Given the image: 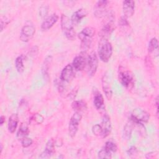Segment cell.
<instances>
[{"label": "cell", "mask_w": 159, "mask_h": 159, "mask_svg": "<svg viewBox=\"0 0 159 159\" xmlns=\"http://www.w3.org/2000/svg\"><path fill=\"white\" fill-rule=\"evenodd\" d=\"M58 16L56 14H53L47 17L41 24V29L42 30H48L52 28L53 25L58 21Z\"/></svg>", "instance_id": "obj_17"}, {"label": "cell", "mask_w": 159, "mask_h": 159, "mask_svg": "<svg viewBox=\"0 0 159 159\" xmlns=\"http://www.w3.org/2000/svg\"><path fill=\"white\" fill-rule=\"evenodd\" d=\"M85 53L81 52L76 56L72 62V66L76 71H82L87 65V58L85 57Z\"/></svg>", "instance_id": "obj_11"}, {"label": "cell", "mask_w": 159, "mask_h": 159, "mask_svg": "<svg viewBox=\"0 0 159 159\" xmlns=\"http://www.w3.org/2000/svg\"><path fill=\"white\" fill-rule=\"evenodd\" d=\"M101 81H102V88L105 94V96L108 100H111L112 98V89L111 87L109 78L106 73H105L102 75Z\"/></svg>", "instance_id": "obj_14"}, {"label": "cell", "mask_w": 159, "mask_h": 159, "mask_svg": "<svg viewBox=\"0 0 159 159\" xmlns=\"http://www.w3.org/2000/svg\"><path fill=\"white\" fill-rule=\"evenodd\" d=\"M98 58L95 52H92L87 58V73L89 77L93 76L98 67Z\"/></svg>", "instance_id": "obj_6"}, {"label": "cell", "mask_w": 159, "mask_h": 159, "mask_svg": "<svg viewBox=\"0 0 159 159\" xmlns=\"http://www.w3.org/2000/svg\"><path fill=\"white\" fill-rule=\"evenodd\" d=\"M100 125L101 127L102 130L101 137L102 138H106L109 135L112 129L111 122L109 117L107 114L104 115Z\"/></svg>", "instance_id": "obj_13"}, {"label": "cell", "mask_w": 159, "mask_h": 159, "mask_svg": "<svg viewBox=\"0 0 159 159\" xmlns=\"http://www.w3.org/2000/svg\"><path fill=\"white\" fill-rule=\"evenodd\" d=\"M44 120L43 117L39 114H34L30 118V122L35 123L36 124H40Z\"/></svg>", "instance_id": "obj_28"}, {"label": "cell", "mask_w": 159, "mask_h": 159, "mask_svg": "<svg viewBox=\"0 0 159 159\" xmlns=\"http://www.w3.org/2000/svg\"><path fill=\"white\" fill-rule=\"evenodd\" d=\"M106 19L104 20V24L99 32V36L100 39L108 40L111 34L115 29V16L112 11L107 13L106 15Z\"/></svg>", "instance_id": "obj_1"}, {"label": "cell", "mask_w": 159, "mask_h": 159, "mask_svg": "<svg viewBox=\"0 0 159 159\" xmlns=\"http://www.w3.org/2000/svg\"><path fill=\"white\" fill-rule=\"evenodd\" d=\"M94 33L95 30L94 28L91 27H86L78 34V38L81 40L80 48L81 52L86 53V52L90 48Z\"/></svg>", "instance_id": "obj_2"}, {"label": "cell", "mask_w": 159, "mask_h": 159, "mask_svg": "<svg viewBox=\"0 0 159 159\" xmlns=\"http://www.w3.org/2000/svg\"><path fill=\"white\" fill-rule=\"evenodd\" d=\"M61 28L64 35L69 40H73L75 39L76 33L74 29V25L66 15L61 14L60 17Z\"/></svg>", "instance_id": "obj_3"}, {"label": "cell", "mask_w": 159, "mask_h": 159, "mask_svg": "<svg viewBox=\"0 0 159 159\" xmlns=\"http://www.w3.org/2000/svg\"><path fill=\"white\" fill-rule=\"evenodd\" d=\"M35 32V28L32 24H27L25 25L22 27L20 33L19 39L21 41L24 42H27L30 40Z\"/></svg>", "instance_id": "obj_9"}, {"label": "cell", "mask_w": 159, "mask_h": 159, "mask_svg": "<svg viewBox=\"0 0 159 159\" xmlns=\"http://www.w3.org/2000/svg\"><path fill=\"white\" fill-rule=\"evenodd\" d=\"M88 14V12L85 9L81 8L76 11L71 16V20L74 25L78 24L81 20L84 18Z\"/></svg>", "instance_id": "obj_18"}, {"label": "cell", "mask_w": 159, "mask_h": 159, "mask_svg": "<svg viewBox=\"0 0 159 159\" xmlns=\"http://www.w3.org/2000/svg\"><path fill=\"white\" fill-rule=\"evenodd\" d=\"M150 116L145 110L140 108L134 109L130 116V120L135 123H145L149 120Z\"/></svg>", "instance_id": "obj_5"}, {"label": "cell", "mask_w": 159, "mask_h": 159, "mask_svg": "<svg viewBox=\"0 0 159 159\" xmlns=\"http://www.w3.org/2000/svg\"><path fill=\"white\" fill-rule=\"evenodd\" d=\"M2 145L1 144V153L2 152Z\"/></svg>", "instance_id": "obj_37"}, {"label": "cell", "mask_w": 159, "mask_h": 159, "mask_svg": "<svg viewBox=\"0 0 159 159\" xmlns=\"http://www.w3.org/2000/svg\"><path fill=\"white\" fill-rule=\"evenodd\" d=\"M108 4L107 1H98L94 7V15L98 17L101 18L107 14L106 8Z\"/></svg>", "instance_id": "obj_12"}, {"label": "cell", "mask_w": 159, "mask_h": 159, "mask_svg": "<svg viewBox=\"0 0 159 159\" xmlns=\"http://www.w3.org/2000/svg\"><path fill=\"white\" fill-rule=\"evenodd\" d=\"M33 140L31 138L29 137H25L21 140V144L24 148H27L30 147L32 144Z\"/></svg>", "instance_id": "obj_31"}, {"label": "cell", "mask_w": 159, "mask_h": 159, "mask_svg": "<svg viewBox=\"0 0 159 159\" xmlns=\"http://www.w3.org/2000/svg\"><path fill=\"white\" fill-rule=\"evenodd\" d=\"M92 132L96 136H101L102 130L100 124H95L92 127Z\"/></svg>", "instance_id": "obj_30"}, {"label": "cell", "mask_w": 159, "mask_h": 159, "mask_svg": "<svg viewBox=\"0 0 159 159\" xmlns=\"http://www.w3.org/2000/svg\"><path fill=\"white\" fill-rule=\"evenodd\" d=\"M55 141L53 139H50L46 143L45 150L39 156L40 158H46L50 157L55 153Z\"/></svg>", "instance_id": "obj_16"}, {"label": "cell", "mask_w": 159, "mask_h": 159, "mask_svg": "<svg viewBox=\"0 0 159 159\" xmlns=\"http://www.w3.org/2000/svg\"><path fill=\"white\" fill-rule=\"evenodd\" d=\"M71 107L75 112L81 113V112H83L87 109V104L86 102L83 100L75 101L72 102Z\"/></svg>", "instance_id": "obj_22"}, {"label": "cell", "mask_w": 159, "mask_h": 159, "mask_svg": "<svg viewBox=\"0 0 159 159\" xmlns=\"http://www.w3.org/2000/svg\"><path fill=\"white\" fill-rule=\"evenodd\" d=\"M111 157H112V154L111 153L108 152L107 151H106L104 148L101 149L98 152V158H99L109 159V158H111Z\"/></svg>", "instance_id": "obj_29"}, {"label": "cell", "mask_w": 159, "mask_h": 159, "mask_svg": "<svg viewBox=\"0 0 159 159\" xmlns=\"http://www.w3.org/2000/svg\"><path fill=\"white\" fill-rule=\"evenodd\" d=\"M9 19H7L6 17H1V32L3 30L6 25L9 24Z\"/></svg>", "instance_id": "obj_33"}, {"label": "cell", "mask_w": 159, "mask_h": 159, "mask_svg": "<svg viewBox=\"0 0 159 159\" xmlns=\"http://www.w3.org/2000/svg\"><path fill=\"white\" fill-rule=\"evenodd\" d=\"M104 148L106 151H107L108 152H109L112 154L113 153H115L117 151V147L114 142H113L112 141H107L106 142Z\"/></svg>", "instance_id": "obj_27"}, {"label": "cell", "mask_w": 159, "mask_h": 159, "mask_svg": "<svg viewBox=\"0 0 159 159\" xmlns=\"http://www.w3.org/2000/svg\"><path fill=\"white\" fill-rule=\"evenodd\" d=\"M5 122V117L4 116H1L0 117V124L2 125Z\"/></svg>", "instance_id": "obj_36"}, {"label": "cell", "mask_w": 159, "mask_h": 159, "mask_svg": "<svg viewBox=\"0 0 159 159\" xmlns=\"http://www.w3.org/2000/svg\"><path fill=\"white\" fill-rule=\"evenodd\" d=\"M112 54V46L108 40L100 39L98 46V55L103 62H107Z\"/></svg>", "instance_id": "obj_4"}, {"label": "cell", "mask_w": 159, "mask_h": 159, "mask_svg": "<svg viewBox=\"0 0 159 159\" xmlns=\"http://www.w3.org/2000/svg\"><path fill=\"white\" fill-rule=\"evenodd\" d=\"M52 56H47L43 63L42 67V75L44 76L45 78H48V70H49V67H50V64L52 61Z\"/></svg>", "instance_id": "obj_23"}, {"label": "cell", "mask_w": 159, "mask_h": 159, "mask_svg": "<svg viewBox=\"0 0 159 159\" xmlns=\"http://www.w3.org/2000/svg\"><path fill=\"white\" fill-rule=\"evenodd\" d=\"M158 42L157 38L153 37L151 39L148 43V52L152 53H154V54L156 53V55H158Z\"/></svg>", "instance_id": "obj_24"}, {"label": "cell", "mask_w": 159, "mask_h": 159, "mask_svg": "<svg viewBox=\"0 0 159 159\" xmlns=\"http://www.w3.org/2000/svg\"><path fill=\"white\" fill-rule=\"evenodd\" d=\"M119 81L126 88H131L134 84V78L129 70H120L119 73Z\"/></svg>", "instance_id": "obj_8"}, {"label": "cell", "mask_w": 159, "mask_h": 159, "mask_svg": "<svg viewBox=\"0 0 159 159\" xmlns=\"http://www.w3.org/2000/svg\"><path fill=\"white\" fill-rule=\"evenodd\" d=\"M75 76L74 68L71 64H68L62 70L60 73V80L63 82L69 83Z\"/></svg>", "instance_id": "obj_10"}, {"label": "cell", "mask_w": 159, "mask_h": 159, "mask_svg": "<svg viewBox=\"0 0 159 159\" xmlns=\"http://www.w3.org/2000/svg\"><path fill=\"white\" fill-rule=\"evenodd\" d=\"M81 118V114L78 112H75V113L71 116L68 125V134L71 138L76 135Z\"/></svg>", "instance_id": "obj_7"}, {"label": "cell", "mask_w": 159, "mask_h": 159, "mask_svg": "<svg viewBox=\"0 0 159 159\" xmlns=\"http://www.w3.org/2000/svg\"><path fill=\"white\" fill-rule=\"evenodd\" d=\"M29 132L28 124L25 122L21 123L17 132V138L19 140H22L24 138L27 137Z\"/></svg>", "instance_id": "obj_20"}, {"label": "cell", "mask_w": 159, "mask_h": 159, "mask_svg": "<svg viewBox=\"0 0 159 159\" xmlns=\"http://www.w3.org/2000/svg\"><path fill=\"white\" fill-rule=\"evenodd\" d=\"M93 104L98 110H100L103 107L104 104V98L100 92L96 91L94 93L93 98Z\"/></svg>", "instance_id": "obj_21"}, {"label": "cell", "mask_w": 159, "mask_h": 159, "mask_svg": "<svg viewBox=\"0 0 159 159\" xmlns=\"http://www.w3.org/2000/svg\"><path fill=\"white\" fill-rule=\"evenodd\" d=\"M119 25L120 26H127L129 25V22L127 20V18L124 16L121 17L119 20Z\"/></svg>", "instance_id": "obj_34"}, {"label": "cell", "mask_w": 159, "mask_h": 159, "mask_svg": "<svg viewBox=\"0 0 159 159\" xmlns=\"http://www.w3.org/2000/svg\"><path fill=\"white\" fill-rule=\"evenodd\" d=\"M48 7L47 6H41L40 8L39 9V16H40L42 17L46 16L48 13Z\"/></svg>", "instance_id": "obj_32"}, {"label": "cell", "mask_w": 159, "mask_h": 159, "mask_svg": "<svg viewBox=\"0 0 159 159\" xmlns=\"http://www.w3.org/2000/svg\"><path fill=\"white\" fill-rule=\"evenodd\" d=\"M122 9L124 17L126 18L130 17L133 16L135 11V2L132 0L123 1Z\"/></svg>", "instance_id": "obj_15"}, {"label": "cell", "mask_w": 159, "mask_h": 159, "mask_svg": "<svg viewBox=\"0 0 159 159\" xmlns=\"http://www.w3.org/2000/svg\"><path fill=\"white\" fill-rule=\"evenodd\" d=\"M24 56L21 55L17 57L15 60V66L18 73H22L24 70Z\"/></svg>", "instance_id": "obj_25"}, {"label": "cell", "mask_w": 159, "mask_h": 159, "mask_svg": "<svg viewBox=\"0 0 159 159\" xmlns=\"http://www.w3.org/2000/svg\"><path fill=\"white\" fill-rule=\"evenodd\" d=\"M19 122V117L17 114H12L9 118L7 129L10 133L13 134L17 127Z\"/></svg>", "instance_id": "obj_19"}, {"label": "cell", "mask_w": 159, "mask_h": 159, "mask_svg": "<svg viewBox=\"0 0 159 159\" xmlns=\"http://www.w3.org/2000/svg\"><path fill=\"white\" fill-rule=\"evenodd\" d=\"M127 154L129 155H134L135 154H136L137 153V148L134 146H132L130 147L129 150H127Z\"/></svg>", "instance_id": "obj_35"}, {"label": "cell", "mask_w": 159, "mask_h": 159, "mask_svg": "<svg viewBox=\"0 0 159 159\" xmlns=\"http://www.w3.org/2000/svg\"><path fill=\"white\" fill-rule=\"evenodd\" d=\"M132 129H133V122L130 120L128 123L125 124V125L124 127V132H123V137L126 140H129L132 132Z\"/></svg>", "instance_id": "obj_26"}]
</instances>
